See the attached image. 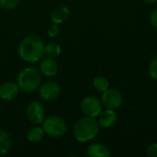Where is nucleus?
<instances>
[{
  "mask_svg": "<svg viewBox=\"0 0 157 157\" xmlns=\"http://www.w3.org/2000/svg\"><path fill=\"white\" fill-rule=\"evenodd\" d=\"M44 42L40 36L30 34L21 40L17 48V52L23 61L29 63H35L44 57Z\"/></svg>",
  "mask_w": 157,
  "mask_h": 157,
  "instance_id": "nucleus-1",
  "label": "nucleus"
},
{
  "mask_svg": "<svg viewBox=\"0 0 157 157\" xmlns=\"http://www.w3.org/2000/svg\"><path fill=\"white\" fill-rule=\"evenodd\" d=\"M100 126L96 118L85 116L75 122L73 133L77 142L85 144L94 140L98 134Z\"/></svg>",
  "mask_w": 157,
  "mask_h": 157,
  "instance_id": "nucleus-2",
  "label": "nucleus"
},
{
  "mask_svg": "<svg viewBox=\"0 0 157 157\" xmlns=\"http://www.w3.org/2000/svg\"><path fill=\"white\" fill-rule=\"evenodd\" d=\"M42 75L40 70L34 66H27L23 68L17 76V83L21 91L25 93H32L39 89L41 85Z\"/></svg>",
  "mask_w": 157,
  "mask_h": 157,
  "instance_id": "nucleus-3",
  "label": "nucleus"
},
{
  "mask_svg": "<svg viewBox=\"0 0 157 157\" xmlns=\"http://www.w3.org/2000/svg\"><path fill=\"white\" fill-rule=\"evenodd\" d=\"M42 129L46 135L52 138H61L67 132V124L65 121L57 115H52L42 121Z\"/></svg>",
  "mask_w": 157,
  "mask_h": 157,
  "instance_id": "nucleus-4",
  "label": "nucleus"
},
{
  "mask_svg": "<svg viewBox=\"0 0 157 157\" xmlns=\"http://www.w3.org/2000/svg\"><path fill=\"white\" fill-rule=\"evenodd\" d=\"M81 110L85 116L91 118H98L103 109L102 102L99 98L95 96L85 97L80 104Z\"/></svg>",
  "mask_w": 157,
  "mask_h": 157,
  "instance_id": "nucleus-5",
  "label": "nucleus"
},
{
  "mask_svg": "<svg viewBox=\"0 0 157 157\" xmlns=\"http://www.w3.org/2000/svg\"><path fill=\"white\" fill-rule=\"evenodd\" d=\"M26 115L30 123L33 125H40L46 118V110L41 102L34 100L28 105Z\"/></svg>",
  "mask_w": 157,
  "mask_h": 157,
  "instance_id": "nucleus-6",
  "label": "nucleus"
},
{
  "mask_svg": "<svg viewBox=\"0 0 157 157\" xmlns=\"http://www.w3.org/2000/svg\"><path fill=\"white\" fill-rule=\"evenodd\" d=\"M101 102L104 107L111 109H118L123 103V96L122 94L116 88H109L105 92L102 93Z\"/></svg>",
  "mask_w": 157,
  "mask_h": 157,
  "instance_id": "nucleus-7",
  "label": "nucleus"
},
{
  "mask_svg": "<svg viewBox=\"0 0 157 157\" xmlns=\"http://www.w3.org/2000/svg\"><path fill=\"white\" fill-rule=\"evenodd\" d=\"M62 93L61 86L55 81H48L39 87V96L44 101H53Z\"/></svg>",
  "mask_w": 157,
  "mask_h": 157,
  "instance_id": "nucleus-8",
  "label": "nucleus"
},
{
  "mask_svg": "<svg viewBox=\"0 0 157 157\" xmlns=\"http://www.w3.org/2000/svg\"><path fill=\"white\" fill-rule=\"evenodd\" d=\"M20 88L17 82L7 81L0 86V98L4 101H12L19 94Z\"/></svg>",
  "mask_w": 157,
  "mask_h": 157,
  "instance_id": "nucleus-9",
  "label": "nucleus"
},
{
  "mask_svg": "<svg viewBox=\"0 0 157 157\" xmlns=\"http://www.w3.org/2000/svg\"><path fill=\"white\" fill-rule=\"evenodd\" d=\"M39 70L42 75L46 77H53L57 75L59 66L54 58L46 56V57H43L40 61Z\"/></svg>",
  "mask_w": 157,
  "mask_h": 157,
  "instance_id": "nucleus-10",
  "label": "nucleus"
},
{
  "mask_svg": "<svg viewBox=\"0 0 157 157\" xmlns=\"http://www.w3.org/2000/svg\"><path fill=\"white\" fill-rule=\"evenodd\" d=\"M118 121V115L115 109H102L100 114L98 116V122L100 127L109 129L113 127Z\"/></svg>",
  "mask_w": 157,
  "mask_h": 157,
  "instance_id": "nucleus-11",
  "label": "nucleus"
},
{
  "mask_svg": "<svg viewBox=\"0 0 157 157\" xmlns=\"http://www.w3.org/2000/svg\"><path fill=\"white\" fill-rule=\"evenodd\" d=\"M86 155L89 157H109L110 155V151L104 144L93 143L88 146Z\"/></svg>",
  "mask_w": 157,
  "mask_h": 157,
  "instance_id": "nucleus-12",
  "label": "nucleus"
},
{
  "mask_svg": "<svg viewBox=\"0 0 157 157\" xmlns=\"http://www.w3.org/2000/svg\"><path fill=\"white\" fill-rule=\"evenodd\" d=\"M70 16V9L65 6L56 7L51 14V20L52 23L60 25L66 21Z\"/></svg>",
  "mask_w": 157,
  "mask_h": 157,
  "instance_id": "nucleus-13",
  "label": "nucleus"
},
{
  "mask_svg": "<svg viewBox=\"0 0 157 157\" xmlns=\"http://www.w3.org/2000/svg\"><path fill=\"white\" fill-rule=\"evenodd\" d=\"M45 135V132L42 129V127L39 126V125H33L32 127H30L28 132H27V139L28 141H29L32 144H37L40 143L43 140Z\"/></svg>",
  "mask_w": 157,
  "mask_h": 157,
  "instance_id": "nucleus-14",
  "label": "nucleus"
},
{
  "mask_svg": "<svg viewBox=\"0 0 157 157\" xmlns=\"http://www.w3.org/2000/svg\"><path fill=\"white\" fill-rule=\"evenodd\" d=\"M12 146V140L8 132L0 129V156L6 155Z\"/></svg>",
  "mask_w": 157,
  "mask_h": 157,
  "instance_id": "nucleus-15",
  "label": "nucleus"
},
{
  "mask_svg": "<svg viewBox=\"0 0 157 157\" xmlns=\"http://www.w3.org/2000/svg\"><path fill=\"white\" fill-rule=\"evenodd\" d=\"M62 53V47L57 42H50L44 47V56L57 58Z\"/></svg>",
  "mask_w": 157,
  "mask_h": 157,
  "instance_id": "nucleus-16",
  "label": "nucleus"
},
{
  "mask_svg": "<svg viewBox=\"0 0 157 157\" xmlns=\"http://www.w3.org/2000/svg\"><path fill=\"white\" fill-rule=\"evenodd\" d=\"M93 86L98 92L102 94L103 92H105L106 90H108L109 88V81L105 76L98 75L94 78Z\"/></svg>",
  "mask_w": 157,
  "mask_h": 157,
  "instance_id": "nucleus-17",
  "label": "nucleus"
},
{
  "mask_svg": "<svg viewBox=\"0 0 157 157\" xmlns=\"http://www.w3.org/2000/svg\"><path fill=\"white\" fill-rule=\"evenodd\" d=\"M20 3V0H0V6L6 10L16 8Z\"/></svg>",
  "mask_w": 157,
  "mask_h": 157,
  "instance_id": "nucleus-18",
  "label": "nucleus"
},
{
  "mask_svg": "<svg viewBox=\"0 0 157 157\" xmlns=\"http://www.w3.org/2000/svg\"><path fill=\"white\" fill-rule=\"evenodd\" d=\"M148 73H149V75L155 79L157 80V57L154 58L151 63H149V66H148Z\"/></svg>",
  "mask_w": 157,
  "mask_h": 157,
  "instance_id": "nucleus-19",
  "label": "nucleus"
},
{
  "mask_svg": "<svg viewBox=\"0 0 157 157\" xmlns=\"http://www.w3.org/2000/svg\"><path fill=\"white\" fill-rule=\"evenodd\" d=\"M60 33V28L57 24L55 23H52V25H50L48 27V29H47V35L49 38H56Z\"/></svg>",
  "mask_w": 157,
  "mask_h": 157,
  "instance_id": "nucleus-20",
  "label": "nucleus"
},
{
  "mask_svg": "<svg viewBox=\"0 0 157 157\" xmlns=\"http://www.w3.org/2000/svg\"><path fill=\"white\" fill-rule=\"evenodd\" d=\"M146 153L149 156L151 157H157V143H153L151 144L147 149H146Z\"/></svg>",
  "mask_w": 157,
  "mask_h": 157,
  "instance_id": "nucleus-21",
  "label": "nucleus"
},
{
  "mask_svg": "<svg viewBox=\"0 0 157 157\" xmlns=\"http://www.w3.org/2000/svg\"><path fill=\"white\" fill-rule=\"evenodd\" d=\"M150 23L152 27H154L157 29V8L153 10V12L150 15Z\"/></svg>",
  "mask_w": 157,
  "mask_h": 157,
  "instance_id": "nucleus-22",
  "label": "nucleus"
},
{
  "mask_svg": "<svg viewBox=\"0 0 157 157\" xmlns=\"http://www.w3.org/2000/svg\"><path fill=\"white\" fill-rule=\"evenodd\" d=\"M144 1L147 4H155L157 2V0H144Z\"/></svg>",
  "mask_w": 157,
  "mask_h": 157,
  "instance_id": "nucleus-23",
  "label": "nucleus"
},
{
  "mask_svg": "<svg viewBox=\"0 0 157 157\" xmlns=\"http://www.w3.org/2000/svg\"><path fill=\"white\" fill-rule=\"evenodd\" d=\"M156 103H157V95H156Z\"/></svg>",
  "mask_w": 157,
  "mask_h": 157,
  "instance_id": "nucleus-24",
  "label": "nucleus"
}]
</instances>
